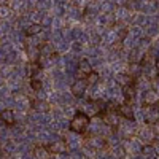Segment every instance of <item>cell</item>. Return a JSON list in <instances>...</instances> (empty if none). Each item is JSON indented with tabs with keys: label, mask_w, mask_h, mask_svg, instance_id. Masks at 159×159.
Wrapping results in <instances>:
<instances>
[{
	"label": "cell",
	"mask_w": 159,
	"mask_h": 159,
	"mask_svg": "<svg viewBox=\"0 0 159 159\" xmlns=\"http://www.w3.org/2000/svg\"><path fill=\"white\" fill-rule=\"evenodd\" d=\"M2 123H5V124H8V126H13L16 123V116H15V111L13 110H2Z\"/></svg>",
	"instance_id": "cell-6"
},
{
	"label": "cell",
	"mask_w": 159,
	"mask_h": 159,
	"mask_svg": "<svg viewBox=\"0 0 159 159\" xmlns=\"http://www.w3.org/2000/svg\"><path fill=\"white\" fill-rule=\"evenodd\" d=\"M116 110H118V113H119V116H121V118H126V119H129V121L134 119V110H132V105L129 102L121 103Z\"/></svg>",
	"instance_id": "cell-3"
},
{
	"label": "cell",
	"mask_w": 159,
	"mask_h": 159,
	"mask_svg": "<svg viewBox=\"0 0 159 159\" xmlns=\"http://www.w3.org/2000/svg\"><path fill=\"white\" fill-rule=\"evenodd\" d=\"M78 70H80V73L84 75V76H89L92 72H94V70H92V67H91V64H89V61H86V59H81V61H80Z\"/></svg>",
	"instance_id": "cell-7"
},
{
	"label": "cell",
	"mask_w": 159,
	"mask_h": 159,
	"mask_svg": "<svg viewBox=\"0 0 159 159\" xmlns=\"http://www.w3.org/2000/svg\"><path fill=\"white\" fill-rule=\"evenodd\" d=\"M118 110L115 111V110H108V111H105L103 113V119H105V123L107 124H110V126H118Z\"/></svg>",
	"instance_id": "cell-5"
},
{
	"label": "cell",
	"mask_w": 159,
	"mask_h": 159,
	"mask_svg": "<svg viewBox=\"0 0 159 159\" xmlns=\"http://www.w3.org/2000/svg\"><path fill=\"white\" fill-rule=\"evenodd\" d=\"M30 84H32V89H34V91H38V89H42V80L32 78V80H30Z\"/></svg>",
	"instance_id": "cell-12"
},
{
	"label": "cell",
	"mask_w": 159,
	"mask_h": 159,
	"mask_svg": "<svg viewBox=\"0 0 159 159\" xmlns=\"http://www.w3.org/2000/svg\"><path fill=\"white\" fill-rule=\"evenodd\" d=\"M116 81H118V84H121L124 88V86L132 84V76L127 75V73H118L116 75Z\"/></svg>",
	"instance_id": "cell-8"
},
{
	"label": "cell",
	"mask_w": 159,
	"mask_h": 159,
	"mask_svg": "<svg viewBox=\"0 0 159 159\" xmlns=\"http://www.w3.org/2000/svg\"><path fill=\"white\" fill-rule=\"evenodd\" d=\"M34 156L37 159H49L51 157V150L48 147H42V145H38V147L34 148Z\"/></svg>",
	"instance_id": "cell-4"
},
{
	"label": "cell",
	"mask_w": 159,
	"mask_h": 159,
	"mask_svg": "<svg viewBox=\"0 0 159 159\" xmlns=\"http://www.w3.org/2000/svg\"><path fill=\"white\" fill-rule=\"evenodd\" d=\"M89 86L88 80L86 78H81V80H76V81L70 86V92L75 96V97H81L84 92H86V88Z\"/></svg>",
	"instance_id": "cell-2"
},
{
	"label": "cell",
	"mask_w": 159,
	"mask_h": 159,
	"mask_svg": "<svg viewBox=\"0 0 159 159\" xmlns=\"http://www.w3.org/2000/svg\"><path fill=\"white\" fill-rule=\"evenodd\" d=\"M86 80H88L89 84H96V83L99 81V73H97V72H92L89 76H86Z\"/></svg>",
	"instance_id": "cell-11"
},
{
	"label": "cell",
	"mask_w": 159,
	"mask_h": 159,
	"mask_svg": "<svg viewBox=\"0 0 159 159\" xmlns=\"http://www.w3.org/2000/svg\"><path fill=\"white\" fill-rule=\"evenodd\" d=\"M123 91H124V97H126V100L129 102V100H132L135 97V88H134V84H129V86H124L123 88Z\"/></svg>",
	"instance_id": "cell-9"
},
{
	"label": "cell",
	"mask_w": 159,
	"mask_h": 159,
	"mask_svg": "<svg viewBox=\"0 0 159 159\" xmlns=\"http://www.w3.org/2000/svg\"><path fill=\"white\" fill-rule=\"evenodd\" d=\"M154 67H156V73H157V76H159V59L156 61V65H154Z\"/></svg>",
	"instance_id": "cell-13"
},
{
	"label": "cell",
	"mask_w": 159,
	"mask_h": 159,
	"mask_svg": "<svg viewBox=\"0 0 159 159\" xmlns=\"http://www.w3.org/2000/svg\"><path fill=\"white\" fill-rule=\"evenodd\" d=\"M40 32H42V25H40V24H32V25H29V27L25 29V34H27L29 37L37 35V34H40Z\"/></svg>",
	"instance_id": "cell-10"
},
{
	"label": "cell",
	"mask_w": 159,
	"mask_h": 159,
	"mask_svg": "<svg viewBox=\"0 0 159 159\" xmlns=\"http://www.w3.org/2000/svg\"><path fill=\"white\" fill-rule=\"evenodd\" d=\"M89 123H91L89 116L86 113H83V111H80V113H76L72 118V121H70V130L75 132V134H84V132L88 130V127H89Z\"/></svg>",
	"instance_id": "cell-1"
}]
</instances>
